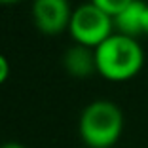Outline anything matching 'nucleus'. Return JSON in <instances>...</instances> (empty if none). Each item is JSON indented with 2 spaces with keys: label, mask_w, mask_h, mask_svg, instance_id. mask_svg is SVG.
Returning a JSON list of instances; mask_svg holds the SVG:
<instances>
[{
  "label": "nucleus",
  "mask_w": 148,
  "mask_h": 148,
  "mask_svg": "<svg viewBox=\"0 0 148 148\" xmlns=\"http://www.w3.org/2000/svg\"><path fill=\"white\" fill-rule=\"evenodd\" d=\"M97 72L110 82L135 78L144 65V51L137 38L114 32L95 48Z\"/></svg>",
  "instance_id": "f257e3e1"
},
{
  "label": "nucleus",
  "mask_w": 148,
  "mask_h": 148,
  "mask_svg": "<svg viewBox=\"0 0 148 148\" xmlns=\"http://www.w3.org/2000/svg\"><path fill=\"white\" fill-rule=\"evenodd\" d=\"M78 131L89 148H110L123 131L122 108L112 101H93L80 114Z\"/></svg>",
  "instance_id": "f03ea898"
},
{
  "label": "nucleus",
  "mask_w": 148,
  "mask_h": 148,
  "mask_svg": "<svg viewBox=\"0 0 148 148\" xmlns=\"http://www.w3.org/2000/svg\"><path fill=\"white\" fill-rule=\"evenodd\" d=\"M69 32L76 44L95 49L114 32V17L89 0L72 10Z\"/></svg>",
  "instance_id": "7ed1b4c3"
},
{
  "label": "nucleus",
  "mask_w": 148,
  "mask_h": 148,
  "mask_svg": "<svg viewBox=\"0 0 148 148\" xmlns=\"http://www.w3.org/2000/svg\"><path fill=\"white\" fill-rule=\"evenodd\" d=\"M31 12L38 31L49 36L69 29L70 17H72L69 0H34Z\"/></svg>",
  "instance_id": "20e7f679"
},
{
  "label": "nucleus",
  "mask_w": 148,
  "mask_h": 148,
  "mask_svg": "<svg viewBox=\"0 0 148 148\" xmlns=\"http://www.w3.org/2000/svg\"><path fill=\"white\" fill-rule=\"evenodd\" d=\"M63 66L74 78H87V76H91L93 72H97L95 49L82 46V44H74L63 55Z\"/></svg>",
  "instance_id": "39448f33"
},
{
  "label": "nucleus",
  "mask_w": 148,
  "mask_h": 148,
  "mask_svg": "<svg viewBox=\"0 0 148 148\" xmlns=\"http://www.w3.org/2000/svg\"><path fill=\"white\" fill-rule=\"evenodd\" d=\"M146 8V0H135L129 6L114 15V31L120 34L139 40L143 36V13Z\"/></svg>",
  "instance_id": "423d86ee"
},
{
  "label": "nucleus",
  "mask_w": 148,
  "mask_h": 148,
  "mask_svg": "<svg viewBox=\"0 0 148 148\" xmlns=\"http://www.w3.org/2000/svg\"><path fill=\"white\" fill-rule=\"evenodd\" d=\"M91 2L114 17L116 13H120L125 6H129L131 2H135V0H91Z\"/></svg>",
  "instance_id": "0eeeda50"
},
{
  "label": "nucleus",
  "mask_w": 148,
  "mask_h": 148,
  "mask_svg": "<svg viewBox=\"0 0 148 148\" xmlns=\"http://www.w3.org/2000/svg\"><path fill=\"white\" fill-rule=\"evenodd\" d=\"M10 76V61L6 59L4 53H0V86L8 80Z\"/></svg>",
  "instance_id": "6e6552de"
},
{
  "label": "nucleus",
  "mask_w": 148,
  "mask_h": 148,
  "mask_svg": "<svg viewBox=\"0 0 148 148\" xmlns=\"http://www.w3.org/2000/svg\"><path fill=\"white\" fill-rule=\"evenodd\" d=\"M143 36H148V2H146V8H144V13H143Z\"/></svg>",
  "instance_id": "1a4fd4ad"
},
{
  "label": "nucleus",
  "mask_w": 148,
  "mask_h": 148,
  "mask_svg": "<svg viewBox=\"0 0 148 148\" xmlns=\"http://www.w3.org/2000/svg\"><path fill=\"white\" fill-rule=\"evenodd\" d=\"M0 148H25V146L19 144V143H6V144H2Z\"/></svg>",
  "instance_id": "9d476101"
},
{
  "label": "nucleus",
  "mask_w": 148,
  "mask_h": 148,
  "mask_svg": "<svg viewBox=\"0 0 148 148\" xmlns=\"http://www.w3.org/2000/svg\"><path fill=\"white\" fill-rule=\"evenodd\" d=\"M19 0H0V4H15Z\"/></svg>",
  "instance_id": "9b49d317"
}]
</instances>
